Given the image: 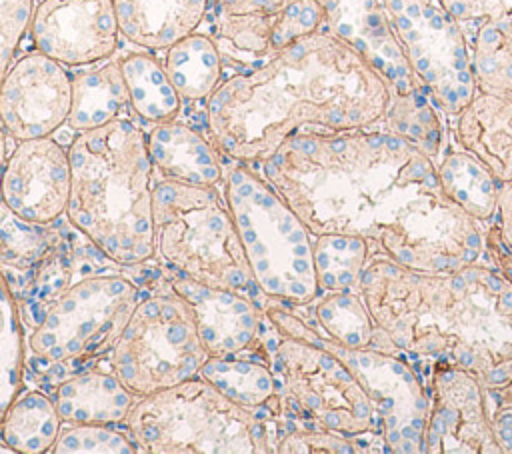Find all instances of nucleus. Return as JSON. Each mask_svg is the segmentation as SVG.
Instances as JSON below:
<instances>
[{
	"label": "nucleus",
	"mask_w": 512,
	"mask_h": 454,
	"mask_svg": "<svg viewBox=\"0 0 512 454\" xmlns=\"http://www.w3.org/2000/svg\"><path fill=\"white\" fill-rule=\"evenodd\" d=\"M148 150L158 178L198 186L224 184V156L208 134L186 122L170 120L154 124L148 132Z\"/></svg>",
	"instance_id": "20"
},
{
	"label": "nucleus",
	"mask_w": 512,
	"mask_h": 454,
	"mask_svg": "<svg viewBox=\"0 0 512 454\" xmlns=\"http://www.w3.org/2000/svg\"><path fill=\"white\" fill-rule=\"evenodd\" d=\"M388 80L346 40L316 30L224 78L204 104V130L228 162L260 164L302 130L380 126Z\"/></svg>",
	"instance_id": "2"
},
{
	"label": "nucleus",
	"mask_w": 512,
	"mask_h": 454,
	"mask_svg": "<svg viewBox=\"0 0 512 454\" xmlns=\"http://www.w3.org/2000/svg\"><path fill=\"white\" fill-rule=\"evenodd\" d=\"M62 426L54 396L26 390L2 412V444L20 454H44L56 444Z\"/></svg>",
	"instance_id": "24"
},
{
	"label": "nucleus",
	"mask_w": 512,
	"mask_h": 454,
	"mask_svg": "<svg viewBox=\"0 0 512 454\" xmlns=\"http://www.w3.org/2000/svg\"><path fill=\"white\" fill-rule=\"evenodd\" d=\"M164 274L172 288L190 302L210 356L252 354L264 358L262 348L270 318L258 302L238 290L208 286L168 268Z\"/></svg>",
	"instance_id": "17"
},
{
	"label": "nucleus",
	"mask_w": 512,
	"mask_h": 454,
	"mask_svg": "<svg viewBox=\"0 0 512 454\" xmlns=\"http://www.w3.org/2000/svg\"><path fill=\"white\" fill-rule=\"evenodd\" d=\"M358 292L376 322L372 348L468 370L486 388L512 382V278L500 268L422 272L376 252Z\"/></svg>",
	"instance_id": "3"
},
{
	"label": "nucleus",
	"mask_w": 512,
	"mask_h": 454,
	"mask_svg": "<svg viewBox=\"0 0 512 454\" xmlns=\"http://www.w3.org/2000/svg\"><path fill=\"white\" fill-rule=\"evenodd\" d=\"M392 30L436 106L456 116L478 92L460 24L440 0H384Z\"/></svg>",
	"instance_id": "12"
},
{
	"label": "nucleus",
	"mask_w": 512,
	"mask_h": 454,
	"mask_svg": "<svg viewBox=\"0 0 512 454\" xmlns=\"http://www.w3.org/2000/svg\"><path fill=\"white\" fill-rule=\"evenodd\" d=\"M142 264L132 276L142 296L110 352V370L138 396H148L200 374L210 358L190 302L168 282L164 268Z\"/></svg>",
	"instance_id": "8"
},
{
	"label": "nucleus",
	"mask_w": 512,
	"mask_h": 454,
	"mask_svg": "<svg viewBox=\"0 0 512 454\" xmlns=\"http://www.w3.org/2000/svg\"><path fill=\"white\" fill-rule=\"evenodd\" d=\"M444 192L478 222H492L502 182L466 150L450 152L438 164Z\"/></svg>",
	"instance_id": "29"
},
{
	"label": "nucleus",
	"mask_w": 512,
	"mask_h": 454,
	"mask_svg": "<svg viewBox=\"0 0 512 454\" xmlns=\"http://www.w3.org/2000/svg\"><path fill=\"white\" fill-rule=\"evenodd\" d=\"M430 410L424 454H502L492 434L486 386L462 368L426 366Z\"/></svg>",
	"instance_id": "13"
},
{
	"label": "nucleus",
	"mask_w": 512,
	"mask_h": 454,
	"mask_svg": "<svg viewBox=\"0 0 512 454\" xmlns=\"http://www.w3.org/2000/svg\"><path fill=\"white\" fill-rule=\"evenodd\" d=\"M252 168L314 236H360L422 272L460 270L484 252L480 222L444 192L436 162L384 128L302 130Z\"/></svg>",
	"instance_id": "1"
},
{
	"label": "nucleus",
	"mask_w": 512,
	"mask_h": 454,
	"mask_svg": "<svg viewBox=\"0 0 512 454\" xmlns=\"http://www.w3.org/2000/svg\"><path fill=\"white\" fill-rule=\"evenodd\" d=\"M166 72L186 102H208L224 82V56L210 34L194 32L164 50Z\"/></svg>",
	"instance_id": "25"
},
{
	"label": "nucleus",
	"mask_w": 512,
	"mask_h": 454,
	"mask_svg": "<svg viewBox=\"0 0 512 454\" xmlns=\"http://www.w3.org/2000/svg\"><path fill=\"white\" fill-rule=\"evenodd\" d=\"M456 138L500 180H512V92L478 90L456 114Z\"/></svg>",
	"instance_id": "21"
},
{
	"label": "nucleus",
	"mask_w": 512,
	"mask_h": 454,
	"mask_svg": "<svg viewBox=\"0 0 512 454\" xmlns=\"http://www.w3.org/2000/svg\"><path fill=\"white\" fill-rule=\"evenodd\" d=\"M66 222L116 266L154 258V166L148 134L128 118L76 132L68 146Z\"/></svg>",
	"instance_id": "4"
},
{
	"label": "nucleus",
	"mask_w": 512,
	"mask_h": 454,
	"mask_svg": "<svg viewBox=\"0 0 512 454\" xmlns=\"http://www.w3.org/2000/svg\"><path fill=\"white\" fill-rule=\"evenodd\" d=\"M294 0H210L212 12L226 14H278Z\"/></svg>",
	"instance_id": "39"
},
{
	"label": "nucleus",
	"mask_w": 512,
	"mask_h": 454,
	"mask_svg": "<svg viewBox=\"0 0 512 454\" xmlns=\"http://www.w3.org/2000/svg\"><path fill=\"white\" fill-rule=\"evenodd\" d=\"M140 296L142 284L124 272L104 270L72 282L28 332L34 368L60 380L88 370L112 352Z\"/></svg>",
	"instance_id": "10"
},
{
	"label": "nucleus",
	"mask_w": 512,
	"mask_h": 454,
	"mask_svg": "<svg viewBox=\"0 0 512 454\" xmlns=\"http://www.w3.org/2000/svg\"><path fill=\"white\" fill-rule=\"evenodd\" d=\"M436 108L438 106L432 96L422 88L408 94L392 96V102L380 126L408 140L426 156L436 160L444 140V130Z\"/></svg>",
	"instance_id": "33"
},
{
	"label": "nucleus",
	"mask_w": 512,
	"mask_h": 454,
	"mask_svg": "<svg viewBox=\"0 0 512 454\" xmlns=\"http://www.w3.org/2000/svg\"><path fill=\"white\" fill-rule=\"evenodd\" d=\"M72 188L68 148L52 136L14 142L4 160L2 202L34 224H56L66 216Z\"/></svg>",
	"instance_id": "15"
},
{
	"label": "nucleus",
	"mask_w": 512,
	"mask_h": 454,
	"mask_svg": "<svg viewBox=\"0 0 512 454\" xmlns=\"http://www.w3.org/2000/svg\"><path fill=\"white\" fill-rule=\"evenodd\" d=\"M324 32L352 44L390 84L392 96L426 90L416 78L386 12L384 0H318Z\"/></svg>",
	"instance_id": "18"
},
{
	"label": "nucleus",
	"mask_w": 512,
	"mask_h": 454,
	"mask_svg": "<svg viewBox=\"0 0 512 454\" xmlns=\"http://www.w3.org/2000/svg\"><path fill=\"white\" fill-rule=\"evenodd\" d=\"M262 354L276 378V402L270 408L276 436L290 426L354 438L378 432L366 390L330 348L284 336L270 322Z\"/></svg>",
	"instance_id": "9"
},
{
	"label": "nucleus",
	"mask_w": 512,
	"mask_h": 454,
	"mask_svg": "<svg viewBox=\"0 0 512 454\" xmlns=\"http://www.w3.org/2000/svg\"><path fill=\"white\" fill-rule=\"evenodd\" d=\"M74 98V76L58 60L28 52L2 74L0 116L12 140L52 136L68 124Z\"/></svg>",
	"instance_id": "14"
},
{
	"label": "nucleus",
	"mask_w": 512,
	"mask_h": 454,
	"mask_svg": "<svg viewBox=\"0 0 512 454\" xmlns=\"http://www.w3.org/2000/svg\"><path fill=\"white\" fill-rule=\"evenodd\" d=\"M222 394L252 410L272 408L276 402V378L266 358L256 356H210L200 374Z\"/></svg>",
	"instance_id": "28"
},
{
	"label": "nucleus",
	"mask_w": 512,
	"mask_h": 454,
	"mask_svg": "<svg viewBox=\"0 0 512 454\" xmlns=\"http://www.w3.org/2000/svg\"><path fill=\"white\" fill-rule=\"evenodd\" d=\"M2 332H0V412H4L12 400L20 394L24 380V320L20 306L2 280L0 292Z\"/></svg>",
	"instance_id": "34"
},
{
	"label": "nucleus",
	"mask_w": 512,
	"mask_h": 454,
	"mask_svg": "<svg viewBox=\"0 0 512 454\" xmlns=\"http://www.w3.org/2000/svg\"><path fill=\"white\" fill-rule=\"evenodd\" d=\"M34 0H0V64L2 74L16 60V50L32 26Z\"/></svg>",
	"instance_id": "36"
},
{
	"label": "nucleus",
	"mask_w": 512,
	"mask_h": 454,
	"mask_svg": "<svg viewBox=\"0 0 512 454\" xmlns=\"http://www.w3.org/2000/svg\"><path fill=\"white\" fill-rule=\"evenodd\" d=\"M486 406L496 444L502 452L512 454V382L486 388Z\"/></svg>",
	"instance_id": "37"
},
{
	"label": "nucleus",
	"mask_w": 512,
	"mask_h": 454,
	"mask_svg": "<svg viewBox=\"0 0 512 454\" xmlns=\"http://www.w3.org/2000/svg\"><path fill=\"white\" fill-rule=\"evenodd\" d=\"M120 66L130 96V108L140 120L162 124L178 118L182 96L172 84L164 60L160 62L146 52H132L120 58Z\"/></svg>",
	"instance_id": "27"
},
{
	"label": "nucleus",
	"mask_w": 512,
	"mask_h": 454,
	"mask_svg": "<svg viewBox=\"0 0 512 454\" xmlns=\"http://www.w3.org/2000/svg\"><path fill=\"white\" fill-rule=\"evenodd\" d=\"M0 218V264L2 280L14 284L42 262L60 242L64 228L44 226L20 218L2 202Z\"/></svg>",
	"instance_id": "30"
},
{
	"label": "nucleus",
	"mask_w": 512,
	"mask_h": 454,
	"mask_svg": "<svg viewBox=\"0 0 512 454\" xmlns=\"http://www.w3.org/2000/svg\"><path fill=\"white\" fill-rule=\"evenodd\" d=\"M488 236H492L512 256V180L502 182L500 186L496 214L490 222ZM502 264H504L502 266L504 274L512 278V258H506Z\"/></svg>",
	"instance_id": "38"
},
{
	"label": "nucleus",
	"mask_w": 512,
	"mask_h": 454,
	"mask_svg": "<svg viewBox=\"0 0 512 454\" xmlns=\"http://www.w3.org/2000/svg\"><path fill=\"white\" fill-rule=\"evenodd\" d=\"M116 424H72L64 422L50 452L54 454H132L140 452L128 432Z\"/></svg>",
	"instance_id": "35"
},
{
	"label": "nucleus",
	"mask_w": 512,
	"mask_h": 454,
	"mask_svg": "<svg viewBox=\"0 0 512 454\" xmlns=\"http://www.w3.org/2000/svg\"><path fill=\"white\" fill-rule=\"evenodd\" d=\"M130 106L120 60L104 62L74 76V98L68 126L76 132L98 128L120 118Z\"/></svg>",
	"instance_id": "26"
},
{
	"label": "nucleus",
	"mask_w": 512,
	"mask_h": 454,
	"mask_svg": "<svg viewBox=\"0 0 512 454\" xmlns=\"http://www.w3.org/2000/svg\"><path fill=\"white\" fill-rule=\"evenodd\" d=\"M56 408L72 424H122L138 396L110 370H82L54 384Z\"/></svg>",
	"instance_id": "23"
},
{
	"label": "nucleus",
	"mask_w": 512,
	"mask_h": 454,
	"mask_svg": "<svg viewBox=\"0 0 512 454\" xmlns=\"http://www.w3.org/2000/svg\"><path fill=\"white\" fill-rule=\"evenodd\" d=\"M122 38L144 50H168L194 34L210 0H114Z\"/></svg>",
	"instance_id": "22"
},
{
	"label": "nucleus",
	"mask_w": 512,
	"mask_h": 454,
	"mask_svg": "<svg viewBox=\"0 0 512 454\" xmlns=\"http://www.w3.org/2000/svg\"><path fill=\"white\" fill-rule=\"evenodd\" d=\"M304 320L344 346L372 348L376 322L360 292H326Z\"/></svg>",
	"instance_id": "32"
},
{
	"label": "nucleus",
	"mask_w": 512,
	"mask_h": 454,
	"mask_svg": "<svg viewBox=\"0 0 512 454\" xmlns=\"http://www.w3.org/2000/svg\"><path fill=\"white\" fill-rule=\"evenodd\" d=\"M30 32L34 48L64 66L108 60L122 36L114 0H42Z\"/></svg>",
	"instance_id": "16"
},
{
	"label": "nucleus",
	"mask_w": 512,
	"mask_h": 454,
	"mask_svg": "<svg viewBox=\"0 0 512 454\" xmlns=\"http://www.w3.org/2000/svg\"><path fill=\"white\" fill-rule=\"evenodd\" d=\"M196 282L238 290L266 310L272 300L248 266L234 216L220 186L158 178L154 182V258Z\"/></svg>",
	"instance_id": "5"
},
{
	"label": "nucleus",
	"mask_w": 512,
	"mask_h": 454,
	"mask_svg": "<svg viewBox=\"0 0 512 454\" xmlns=\"http://www.w3.org/2000/svg\"><path fill=\"white\" fill-rule=\"evenodd\" d=\"M222 188L258 288L276 304L318 300L314 234L294 208L244 162H232Z\"/></svg>",
	"instance_id": "7"
},
{
	"label": "nucleus",
	"mask_w": 512,
	"mask_h": 454,
	"mask_svg": "<svg viewBox=\"0 0 512 454\" xmlns=\"http://www.w3.org/2000/svg\"><path fill=\"white\" fill-rule=\"evenodd\" d=\"M266 314L284 336L330 348L354 372L374 406L388 452L424 454L430 396L426 380L408 358L378 348L344 346L316 330L292 306L272 304Z\"/></svg>",
	"instance_id": "11"
},
{
	"label": "nucleus",
	"mask_w": 512,
	"mask_h": 454,
	"mask_svg": "<svg viewBox=\"0 0 512 454\" xmlns=\"http://www.w3.org/2000/svg\"><path fill=\"white\" fill-rule=\"evenodd\" d=\"M460 24L478 90L512 92V0H440Z\"/></svg>",
	"instance_id": "19"
},
{
	"label": "nucleus",
	"mask_w": 512,
	"mask_h": 454,
	"mask_svg": "<svg viewBox=\"0 0 512 454\" xmlns=\"http://www.w3.org/2000/svg\"><path fill=\"white\" fill-rule=\"evenodd\" d=\"M376 252H380V248L360 236H314V260L322 294L358 292L362 270Z\"/></svg>",
	"instance_id": "31"
},
{
	"label": "nucleus",
	"mask_w": 512,
	"mask_h": 454,
	"mask_svg": "<svg viewBox=\"0 0 512 454\" xmlns=\"http://www.w3.org/2000/svg\"><path fill=\"white\" fill-rule=\"evenodd\" d=\"M122 426L148 454H270L274 420L236 404L202 376L136 400Z\"/></svg>",
	"instance_id": "6"
}]
</instances>
